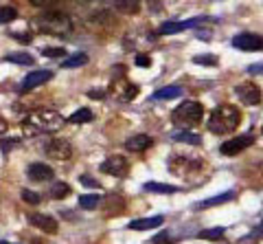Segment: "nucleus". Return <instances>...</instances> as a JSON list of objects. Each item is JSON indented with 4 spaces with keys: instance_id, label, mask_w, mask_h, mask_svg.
Instances as JSON below:
<instances>
[{
    "instance_id": "obj_6",
    "label": "nucleus",
    "mask_w": 263,
    "mask_h": 244,
    "mask_svg": "<svg viewBox=\"0 0 263 244\" xmlns=\"http://www.w3.org/2000/svg\"><path fill=\"white\" fill-rule=\"evenodd\" d=\"M233 46L241 48V51H263V36L243 31V33H237L233 38Z\"/></svg>"
},
{
    "instance_id": "obj_24",
    "label": "nucleus",
    "mask_w": 263,
    "mask_h": 244,
    "mask_svg": "<svg viewBox=\"0 0 263 244\" xmlns=\"http://www.w3.org/2000/svg\"><path fill=\"white\" fill-rule=\"evenodd\" d=\"M235 198V191H224L219 196H213V198H206L200 202V207H215V205H224V202H230Z\"/></svg>"
},
{
    "instance_id": "obj_23",
    "label": "nucleus",
    "mask_w": 263,
    "mask_h": 244,
    "mask_svg": "<svg viewBox=\"0 0 263 244\" xmlns=\"http://www.w3.org/2000/svg\"><path fill=\"white\" fill-rule=\"evenodd\" d=\"M180 95H182V88L180 86H164L154 93V99H176Z\"/></svg>"
},
{
    "instance_id": "obj_14",
    "label": "nucleus",
    "mask_w": 263,
    "mask_h": 244,
    "mask_svg": "<svg viewBox=\"0 0 263 244\" xmlns=\"http://www.w3.org/2000/svg\"><path fill=\"white\" fill-rule=\"evenodd\" d=\"M206 18H191V20H184V22H164L162 27L156 31V36H171V33H178V31H184V29H193L197 24H202Z\"/></svg>"
},
{
    "instance_id": "obj_33",
    "label": "nucleus",
    "mask_w": 263,
    "mask_h": 244,
    "mask_svg": "<svg viewBox=\"0 0 263 244\" xmlns=\"http://www.w3.org/2000/svg\"><path fill=\"white\" fill-rule=\"evenodd\" d=\"M193 62L195 64H202V66H215L217 58H213V55H195Z\"/></svg>"
},
{
    "instance_id": "obj_30",
    "label": "nucleus",
    "mask_w": 263,
    "mask_h": 244,
    "mask_svg": "<svg viewBox=\"0 0 263 244\" xmlns=\"http://www.w3.org/2000/svg\"><path fill=\"white\" fill-rule=\"evenodd\" d=\"M99 194H86V196H79V207L81 209H95L99 205Z\"/></svg>"
},
{
    "instance_id": "obj_41",
    "label": "nucleus",
    "mask_w": 263,
    "mask_h": 244,
    "mask_svg": "<svg viewBox=\"0 0 263 244\" xmlns=\"http://www.w3.org/2000/svg\"><path fill=\"white\" fill-rule=\"evenodd\" d=\"M252 235H263V222H261V224H259V226H257V231H254V233H252Z\"/></svg>"
},
{
    "instance_id": "obj_13",
    "label": "nucleus",
    "mask_w": 263,
    "mask_h": 244,
    "mask_svg": "<svg viewBox=\"0 0 263 244\" xmlns=\"http://www.w3.org/2000/svg\"><path fill=\"white\" fill-rule=\"evenodd\" d=\"M29 222L35 226V229L44 231V233H48V235H55L57 229H60V224H57L55 218L44 216V214H29Z\"/></svg>"
},
{
    "instance_id": "obj_17",
    "label": "nucleus",
    "mask_w": 263,
    "mask_h": 244,
    "mask_svg": "<svg viewBox=\"0 0 263 244\" xmlns=\"http://www.w3.org/2000/svg\"><path fill=\"white\" fill-rule=\"evenodd\" d=\"M103 209H105V216H119L125 211V200L117 196V194H110V196H105Z\"/></svg>"
},
{
    "instance_id": "obj_15",
    "label": "nucleus",
    "mask_w": 263,
    "mask_h": 244,
    "mask_svg": "<svg viewBox=\"0 0 263 244\" xmlns=\"http://www.w3.org/2000/svg\"><path fill=\"white\" fill-rule=\"evenodd\" d=\"M27 176L33 183H44V181H53L55 172H53V167L44 165V163H33V165H29V169H27Z\"/></svg>"
},
{
    "instance_id": "obj_16",
    "label": "nucleus",
    "mask_w": 263,
    "mask_h": 244,
    "mask_svg": "<svg viewBox=\"0 0 263 244\" xmlns=\"http://www.w3.org/2000/svg\"><path fill=\"white\" fill-rule=\"evenodd\" d=\"M164 222L162 216H152V218H141V220H132L127 224V229L132 231H147V229H158V226Z\"/></svg>"
},
{
    "instance_id": "obj_43",
    "label": "nucleus",
    "mask_w": 263,
    "mask_h": 244,
    "mask_svg": "<svg viewBox=\"0 0 263 244\" xmlns=\"http://www.w3.org/2000/svg\"><path fill=\"white\" fill-rule=\"evenodd\" d=\"M0 244H9V242H0Z\"/></svg>"
},
{
    "instance_id": "obj_3",
    "label": "nucleus",
    "mask_w": 263,
    "mask_h": 244,
    "mask_svg": "<svg viewBox=\"0 0 263 244\" xmlns=\"http://www.w3.org/2000/svg\"><path fill=\"white\" fill-rule=\"evenodd\" d=\"M35 27L48 36H68L72 31V20L68 18V13L64 11H55V9H46L35 18Z\"/></svg>"
},
{
    "instance_id": "obj_19",
    "label": "nucleus",
    "mask_w": 263,
    "mask_h": 244,
    "mask_svg": "<svg viewBox=\"0 0 263 244\" xmlns=\"http://www.w3.org/2000/svg\"><path fill=\"white\" fill-rule=\"evenodd\" d=\"M114 9H119L125 15H136L141 11V0H110Z\"/></svg>"
},
{
    "instance_id": "obj_11",
    "label": "nucleus",
    "mask_w": 263,
    "mask_h": 244,
    "mask_svg": "<svg viewBox=\"0 0 263 244\" xmlns=\"http://www.w3.org/2000/svg\"><path fill=\"white\" fill-rule=\"evenodd\" d=\"M51 77H53V71H31L29 75L22 79V84H20V93H29V91H33V88L42 86L44 81H48Z\"/></svg>"
},
{
    "instance_id": "obj_8",
    "label": "nucleus",
    "mask_w": 263,
    "mask_h": 244,
    "mask_svg": "<svg viewBox=\"0 0 263 244\" xmlns=\"http://www.w3.org/2000/svg\"><path fill=\"white\" fill-rule=\"evenodd\" d=\"M252 143H254V136L252 134H239V136H235V139L221 143L219 145V152L226 154V156H237V154L243 152L246 148H250Z\"/></svg>"
},
{
    "instance_id": "obj_1",
    "label": "nucleus",
    "mask_w": 263,
    "mask_h": 244,
    "mask_svg": "<svg viewBox=\"0 0 263 244\" xmlns=\"http://www.w3.org/2000/svg\"><path fill=\"white\" fill-rule=\"evenodd\" d=\"M66 124V119L55 110H35L27 115V119L22 121V130L24 134L35 136V134H48L55 132Z\"/></svg>"
},
{
    "instance_id": "obj_7",
    "label": "nucleus",
    "mask_w": 263,
    "mask_h": 244,
    "mask_svg": "<svg viewBox=\"0 0 263 244\" xmlns=\"http://www.w3.org/2000/svg\"><path fill=\"white\" fill-rule=\"evenodd\" d=\"M129 169V161L121 154H114V156H108L103 163H101V172L103 174H110V176H117V178H123L127 174Z\"/></svg>"
},
{
    "instance_id": "obj_38",
    "label": "nucleus",
    "mask_w": 263,
    "mask_h": 244,
    "mask_svg": "<svg viewBox=\"0 0 263 244\" xmlns=\"http://www.w3.org/2000/svg\"><path fill=\"white\" fill-rule=\"evenodd\" d=\"M248 73L250 75H263V64H250Z\"/></svg>"
},
{
    "instance_id": "obj_4",
    "label": "nucleus",
    "mask_w": 263,
    "mask_h": 244,
    "mask_svg": "<svg viewBox=\"0 0 263 244\" xmlns=\"http://www.w3.org/2000/svg\"><path fill=\"white\" fill-rule=\"evenodd\" d=\"M202 117H204V106L200 101H184L171 112V121L182 130L197 126L202 121Z\"/></svg>"
},
{
    "instance_id": "obj_34",
    "label": "nucleus",
    "mask_w": 263,
    "mask_h": 244,
    "mask_svg": "<svg viewBox=\"0 0 263 244\" xmlns=\"http://www.w3.org/2000/svg\"><path fill=\"white\" fill-rule=\"evenodd\" d=\"M171 242H174V238H171L167 231H160V233L152 240V244H171Z\"/></svg>"
},
{
    "instance_id": "obj_37",
    "label": "nucleus",
    "mask_w": 263,
    "mask_h": 244,
    "mask_svg": "<svg viewBox=\"0 0 263 244\" xmlns=\"http://www.w3.org/2000/svg\"><path fill=\"white\" fill-rule=\"evenodd\" d=\"M11 36H13V40H18V42H22V44H29L33 40L29 33H11Z\"/></svg>"
},
{
    "instance_id": "obj_31",
    "label": "nucleus",
    "mask_w": 263,
    "mask_h": 244,
    "mask_svg": "<svg viewBox=\"0 0 263 244\" xmlns=\"http://www.w3.org/2000/svg\"><path fill=\"white\" fill-rule=\"evenodd\" d=\"M20 196L24 202H29V205H40V202H42V196H40L37 191H31V189H22Z\"/></svg>"
},
{
    "instance_id": "obj_2",
    "label": "nucleus",
    "mask_w": 263,
    "mask_h": 244,
    "mask_svg": "<svg viewBox=\"0 0 263 244\" xmlns=\"http://www.w3.org/2000/svg\"><path fill=\"white\" fill-rule=\"evenodd\" d=\"M239 124H241V112L237 106L230 103L217 106L209 117V130L213 134H230L239 128Z\"/></svg>"
},
{
    "instance_id": "obj_25",
    "label": "nucleus",
    "mask_w": 263,
    "mask_h": 244,
    "mask_svg": "<svg viewBox=\"0 0 263 244\" xmlns=\"http://www.w3.org/2000/svg\"><path fill=\"white\" fill-rule=\"evenodd\" d=\"M48 194H51V198H55V200L68 198L70 196V185L68 183H53L51 189H48Z\"/></svg>"
},
{
    "instance_id": "obj_20",
    "label": "nucleus",
    "mask_w": 263,
    "mask_h": 244,
    "mask_svg": "<svg viewBox=\"0 0 263 244\" xmlns=\"http://www.w3.org/2000/svg\"><path fill=\"white\" fill-rule=\"evenodd\" d=\"M143 189L149 191V194H176L178 187L176 185H164V183H145Z\"/></svg>"
},
{
    "instance_id": "obj_28",
    "label": "nucleus",
    "mask_w": 263,
    "mask_h": 244,
    "mask_svg": "<svg viewBox=\"0 0 263 244\" xmlns=\"http://www.w3.org/2000/svg\"><path fill=\"white\" fill-rule=\"evenodd\" d=\"M15 18H18V9H15V7H9V5L0 7V22H3V24H9Z\"/></svg>"
},
{
    "instance_id": "obj_39",
    "label": "nucleus",
    "mask_w": 263,
    "mask_h": 244,
    "mask_svg": "<svg viewBox=\"0 0 263 244\" xmlns=\"http://www.w3.org/2000/svg\"><path fill=\"white\" fill-rule=\"evenodd\" d=\"M33 7H46V5H53L55 0H29Z\"/></svg>"
},
{
    "instance_id": "obj_35",
    "label": "nucleus",
    "mask_w": 263,
    "mask_h": 244,
    "mask_svg": "<svg viewBox=\"0 0 263 244\" xmlns=\"http://www.w3.org/2000/svg\"><path fill=\"white\" fill-rule=\"evenodd\" d=\"M79 183L86 185V187H90V189H101L99 181H95V178H90V176H79Z\"/></svg>"
},
{
    "instance_id": "obj_5",
    "label": "nucleus",
    "mask_w": 263,
    "mask_h": 244,
    "mask_svg": "<svg viewBox=\"0 0 263 244\" xmlns=\"http://www.w3.org/2000/svg\"><path fill=\"white\" fill-rule=\"evenodd\" d=\"M204 167V161L200 156H171L169 161V169L180 176H189V174H197Z\"/></svg>"
},
{
    "instance_id": "obj_22",
    "label": "nucleus",
    "mask_w": 263,
    "mask_h": 244,
    "mask_svg": "<svg viewBox=\"0 0 263 244\" xmlns=\"http://www.w3.org/2000/svg\"><path fill=\"white\" fill-rule=\"evenodd\" d=\"M174 141H178V143H189V145H200L202 143V139L197 136L195 132H189V130H180V132H176L174 136H171Z\"/></svg>"
},
{
    "instance_id": "obj_42",
    "label": "nucleus",
    "mask_w": 263,
    "mask_h": 244,
    "mask_svg": "<svg viewBox=\"0 0 263 244\" xmlns=\"http://www.w3.org/2000/svg\"><path fill=\"white\" fill-rule=\"evenodd\" d=\"M0 132H7V126H5V121L0 119Z\"/></svg>"
},
{
    "instance_id": "obj_18",
    "label": "nucleus",
    "mask_w": 263,
    "mask_h": 244,
    "mask_svg": "<svg viewBox=\"0 0 263 244\" xmlns=\"http://www.w3.org/2000/svg\"><path fill=\"white\" fill-rule=\"evenodd\" d=\"M152 136L147 134H136V136H129V139L125 141V150L129 152H145L147 148H152Z\"/></svg>"
},
{
    "instance_id": "obj_36",
    "label": "nucleus",
    "mask_w": 263,
    "mask_h": 244,
    "mask_svg": "<svg viewBox=\"0 0 263 244\" xmlns=\"http://www.w3.org/2000/svg\"><path fill=\"white\" fill-rule=\"evenodd\" d=\"M134 62H136V66H143V68L152 66V58H149V55H143V53H138Z\"/></svg>"
},
{
    "instance_id": "obj_32",
    "label": "nucleus",
    "mask_w": 263,
    "mask_h": 244,
    "mask_svg": "<svg viewBox=\"0 0 263 244\" xmlns=\"http://www.w3.org/2000/svg\"><path fill=\"white\" fill-rule=\"evenodd\" d=\"M42 55L44 58H64L66 51L62 46H46V48H42Z\"/></svg>"
},
{
    "instance_id": "obj_10",
    "label": "nucleus",
    "mask_w": 263,
    "mask_h": 244,
    "mask_svg": "<svg viewBox=\"0 0 263 244\" xmlns=\"http://www.w3.org/2000/svg\"><path fill=\"white\" fill-rule=\"evenodd\" d=\"M46 156L55 161H70L72 159V145L66 139H53L46 145Z\"/></svg>"
},
{
    "instance_id": "obj_40",
    "label": "nucleus",
    "mask_w": 263,
    "mask_h": 244,
    "mask_svg": "<svg viewBox=\"0 0 263 244\" xmlns=\"http://www.w3.org/2000/svg\"><path fill=\"white\" fill-rule=\"evenodd\" d=\"M103 95H105V93H101V91H90V93H88L90 99H101Z\"/></svg>"
},
{
    "instance_id": "obj_9",
    "label": "nucleus",
    "mask_w": 263,
    "mask_h": 244,
    "mask_svg": "<svg viewBox=\"0 0 263 244\" xmlns=\"http://www.w3.org/2000/svg\"><path fill=\"white\" fill-rule=\"evenodd\" d=\"M235 95L239 97V101L243 106H257L261 101V91L257 84H252V81H243L235 88Z\"/></svg>"
},
{
    "instance_id": "obj_12",
    "label": "nucleus",
    "mask_w": 263,
    "mask_h": 244,
    "mask_svg": "<svg viewBox=\"0 0 263 244\" xmlns=\"http://www.w3.org/2000/svg\"><path fill=\"white\" fill-rule=\"evenodd\" d=\"M112 95L117 97L119 101H132L134 97L138 95V86H134V84H129L127 79H119V81H114L112 84Z\"/></svg>"
},
{
    "instance_id": "obj_21",
    "label": "nucleus",
    "mask_w": 263,
    "mask_h": 244,
    "mask_svg": "<svg viewBox=\"0 0 263 244\" xmlns=\"http://www.w3.org/2000/svg\"><path fill=\"white\" fill-rule=\"evenodd\" d=\"M92 110L90 108H79L77 112H72V115L66 119L68 124H75V126H79V124H88V121H92Z\"/></svg>"
},
{
    "instance_id": "obj_26",
    "label": "nucleus",
    "mask_w": 263,
    "mask_h": 244,
    "mask_svg": "<svg viewBox=\"0 0 263 244\" xmlns=\"http://www.w3.org/2000/svg\"><path fill=\"white\" fill-rule=\"evenodd\" d=\"M5 62H11V64H20V66H31L33 60L29 53H7L5 55Z\"/></svg>"
},
{
    "instance_id": "obj_27",
    "label": "nucleus",
    "mask_w": 263,
    "mask_h": 244,
    "mask_svg": "<svg viewBox=\"0 0 263 244\" xmlns=\"http://www.w3.org/2000/svg\"><path fill=\"white\" fill-rule=\"evenodd\" d=\"M84 64H88V55L86 53H75V55H70V58H66L62 62V68H77V66H84Z\"/></svg>"
},
{
    "instance_id": "obj_29",
    "label": "nucleus",
    "mask_w": 263,
    "mask_h": 244,
    "mask_svg": "<svg viewBox=\"0 0 263 244\" xmlns=\"http://www.w3.org/2000/svg\"><path fill=\"white\" fill-rule=\"evenodd\" d=\"M224 233H226L224 226H213V229L200 231V233H197V238H200V240H219Z\"/></svg>"
}]
</instances>
